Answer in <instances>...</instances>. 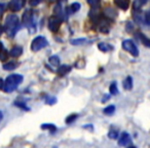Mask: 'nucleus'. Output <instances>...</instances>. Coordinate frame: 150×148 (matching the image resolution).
<instances>
[{"label": "nucleus", "instance_id": "nucleus-9", "mask_svg": "<svg viewBox=\"0 0 150 148\" xmlns=\"http://www.w3.org/2000/svg\"><path fill=\"white\" fill-rule=\"evenodd\" d=\"M131 143V136L127 133H122L118 140V144L120 146H127V144Z\"/></svg>", "mask_w": 150, "mask_h": 148}, {"label": "nucleus", "instance_id": "nucleus-13", "mask_svg": "<svg viewBox=\"0 0 150 148\" xmlns=\"http://www.w3.org/2000/svg\"><path fill=\"white\" fill-rule=\"evenodd\" d=\"M71 71V66H68V65H62V66H59L58 70H57V73H58L60 76L66 75L67 73Z\"/></svg>", "mask_w": 150, "mask_h": 148}, {"label": "nucleus", "instance_id": "nucleus-10", "mask_svg": "<svg viewBox=\"0 0 150 148\" xmlns=\"http://www.w3.org/2000/svg\"><path fill=\"white\" fill-rule=\"evenodd\" d=\"M80 9V3L78 2H74L72 3L71 5H69L67 7V11H66V15H72V13H75L76 11H78Z\"/></svg>", "mask_w": 150, "mask_h": 148}, {"label": "nucleus", "instance_id": "nucleus-19", "mask_svg": "<svg viewBox=\"0 0 150 148\" xmlns=\"http://www.w3.org/2000/svg\"><path fill=\"white\" fill-rule=\"evenodd\" d=\"M138 37L140 38V40H141V42L144 44V45L147 46V47H150V39L149 38L146 37L144 34L140 33V32H139V34H138Z\"/></svg>", "mask_w": 150, "mask_h": 148}, {"label": "nucleus", "instance_id": "nucleus-22", "mask_svg": "<svg viewBox=\"0 0 150 148\" xmlns=\"http://www.w3.org/2000/svg\"><path fill=\"white\" fill-rule=\"evenodd\" d=\"M88 39H86V38L71 40V44H73V45H80V44H86V43H88Z\"/></svg>", "mask_w": 150, "mask_h": 148}, {"label": "nucleus", "instance_id": "nucleus-26", "mask_svg": "<svg viewBox=\"0 0 150 148\" xmlns=\"http://www.w3.org/2000/svg\"><path fill=\"white\" fill-rule=\"evenodd\" d=\"M108 137L110 138V139H113V140L117 139V138H118V131L111 129L110 131H109V133H108Z\"/></svg>", "mask_w": 150, "mask_h": 148}, {"label": "nucleus", "instance_id": "nucleus-12", "mask_svg": "<svg viewBox=\"0 0 150 148\" xmlns=\"http://www.w3.org/2000/svg\"><path fill=\"white\" fill-rule=\"evenodd\" d=\"M103 13H104L105 17L108 18V19H114L117 16V13L112 7H106V8L104 9V11H103Z\"/></svg>", "mask_w": 150, "mask_h": 148}, {"label": "nucleus", "instance_id": "nucleus-20", "mask_svg": "<svg viewBox=\"0 0 150 148\" xmlns=\"http://www.w3.org/2000/svg\"><path fill=\"white\" fill-rule=\"evenodd\" d=\"M18 67V63L16 62H8L6 64L3 65V69L4 70H7V71H11V70H13Z\"/></svg>", "mask_w": 150, "mask_h": 148}, {"label": "nucleus", "instance_id": "nucleus-14", "mask_svg": "<svg viewBox=\"0 0 150 148\" xmlns=\"http://www.w3.org/2000/svg\"><path fill=\"white\" fill-rule=\"evenodd\" d=\"M98 47H99V50H100L101 52H111V50L114 48V47H113V45L107 43V42H101V43H99L98 44Z\"/></svg>", "mask_w": 150, "mask_h": 148}, {"label": "nucleus", "instance_id": "nucleus-29", "mask_svg": "<svg viewBox=\"0 0 150 148\" xmlns=\"http://www.w3.org/2000/svg\"><path fill=\"white\" fill-rule=\"evenodd\" d=\"M77 118V114H72V115H69L68 117L66 118V123H73V121L75 120V119Z\"/></svg>", "mask_w": 150, "mask_h": 148}, {"label": "nucleus", "instance_id": "nucleus-17", "mask_svg": "<svg viewBox=\"0 0 150 148\" xmlns=\"http://www.w3.org/2000/svg\"><path fill=\"white\" fill-rule=\"evenodd\" d=\"M123 89L127 91H131L132 89H133V78L131 77V76H127V78L125 79V81H123Z\"/></svg>", "mask_w": 150, "mask_h": 148}, {"label": "nucleus", "instance_id": "nucleus-7", "mask_svg": "<svg viewBox=\"0 0 150 148\" xmlns=\"http://www.w3.org/2000/svg\"><path fill=\"white\" fill-rule=\"evenodd\" d=\"M25 5V0H11L8 4V8L13 11H19Z\"/></svg>", "mask_w": 150, "mask_h": 148}, {"label": "nucleus", "instance_id": "nucleus-5", "mask_svg": "<svg viewBox=\"0 0 150 148\" xmlns=\"http://www.w3.org/2000/svg\"><path fill=\"white\" fill-rule=\"evenodd\" d=\"M48 45V42L46 40V38H44L43 36H37L36 38H34L33 41L31 43V50L33 52H38V50H42L43 47Z\"/></svg>", "mask_w": 150, "mask_h": 148}, {"label": "nucleus", "instance_id": "nucleus-23", "mask_svg": "<svg viewBox=\"0 0 150 148\" xmlns=\"http://www.w3.org/2000/svg\"><path fill=\"white\" fill-rule=\"evenodd\" d=\"M103 112H104V114H106V115L113 114V113L115 112V106H114V105H110V106H107L106 108H104Z\"/></svg>", "mask_w": 150, "mask_h": 148}, {"label": "nucleus", "instance_id": "nucleus-28", "mask_svg": "<svg viewBox=\"0 0 150 148\" xmlns=\"http://www.w3.org/2000/svg\"><path fill=\"white\" fill-rule=\"evenodd\" d=\"M144 23L146 25H150V9L146 11L145 15H144Z\"/></svg>", "mask_w": 150, "mask_h": 148}, {"label": "nucleus", "instance_id": "nucleus-34", "mask_svg": "<svg viewBox=\"0 0 150 148\" xmlns=\"http://www.w3.org/2000/svg\"><path fill=\"white\" fill-rule=\"evenodd\" d=\"M108 98H109V95H106V96H104V99L102 100V102H103V103L106 102V101L108 100Z\"/></svg>", "mask_w": 150, "mask_h": 148}, {"label": "nucleus", "instance_id": "nucleus-24", "mask_svg": "<svg viewBox=\"0 0 150 148\" xmlns=\"http://www.w3.org/2000/svg\"><path fill=\"white\" fill-rule=\"evenodd\" d=\"M88 3L92 6V8H100L101 0H88Z\"/></svg>", "mask_w": 150, "mask_h": 148}, {"label": "nucleus", "instance_id": "nucleus-32", "mask_svg": "<svg viewBox=\"0 0 150 148\" xmlns=\"http://www.w3.org/2000/svg\"><path fill=\"white\" fill-rule=\"evenodd\" d=\"M3 11H4V4H3V3L0 2V17L2 16Z\"/></svg>", "mask_w": 150, "mask_h": 148}, {"label": "nucleus", "instance_id": "nucleus-27", "mask_svg": "<svg viewBox=\"0 0 150 148\" xmlns=\"http://www.w3.org/2000/svg\"><path fill=\"white\" fill-rule=\"evenodd\" d=\"M109 91H110V94L113 95V96L118 94V90H117V86H116V84H115V82H113V84H111L110 88H109Z\"/></svg>", "mask_w": 150, "mask_h": 148}, {"label": "nucleus", "instance_id": "nucleus-16", "mask_svg": "<svg viewBox=\"0 0 150 148\" xmlns=\"http://www.w3.org/2000/svg\"><path fill=\"white\" fill-rule=\"evenodd\" d=\"M147 3V0H134V11H141V8Z\"/></svg>", "mask_w": 150, "mask_h": 148}, {"label": "nucleus", "instance_id": "nucleus-18", "mask_svg": "<svg viewBox=\"0 0 150 148\" xmlns=\"http://www.w3.org/2000/svg\"><path fill=\"white\" fill-rule=\"evenodd\" d=\"M8 57V52L5 50L4 45L1 41H0V60L1 61H5Z\"/></svg>", "mask_w": 150, "mask_h": 148}, {"label": "nucleus", "instance_id": "nucleus-30", "mask_svg": "<svg viewBox=\"0 0 150 148\" xmlns=\"http://www.w3.org/2000/svg\"><path fill=\"white\" fill-rule=\"evenodd\" d=\"M41 1L42 0H30V4H31L32 6H36V5L39 4Z\"/></svg>", "mask_w": 150, "mask_h": 148}, {"label": "nucleus", "instance_id": "nucleus-33", "mask_svg": "<svg viewBox=\"0 0 150 148\" xmlns=\"http://www.w3.org/2000/svg\"><path fill=\"white\" fill-rule=\"evenodd\" d=\"M3 86H4V81L0 78V90H3Z\"/></svg>", "mask_w": 150, "mask_h": 148}, {"label": "nucleus", "instance_id": "nucleus-11", "mask_svg": "<svg viewBox=\"0 0 150 148\" xmlns=\"http://www.w3.org/2000/svg\"><path fill=\"white\" fill-rule=\"evenodd\" d=\"M117 7L121 8L122 11H127L129 6V0H114Z\"/></svg>", "mask_w": 150, "mask_h": 148}, {"label": "nucleus", "instance_id": "nucleus-36", "mask_svg": "<svg viewBox=\"0 0 150 148\" xmlns=\"http://www.w3.org/2000/svg\"><path fill=\"white\" fill-rule=\"evenodd\" d=\"M2 118H3V113L1 112V111H0V121L2 120Z\"/></svg>", "mask_w": 150, "mask_h": 148}, {"label": "nucleus", "instance_id": "nucleus-25", "mask_svg": "<svg viewBox=\"0 0 150 148\" xmlns=\"http://www.w3.org/2000/svg\"><path fill=\"white\" fill-rule=\"evenodd\" d=\"M41 129H43V130H50L52 133H54V132H56V130H57V127H54L52 123H45V125H41Z\"/></svg>", "mask_w": 150, "mask_h": 148}, {"label": "nucleus", "instance_id": "nucleus-21", "mask_svg": "<svg viewBox=\"0 0 150 148\" xmlns=\"http://www.w3.org/2000/svg\"><path fill=\"white\" fill-rule=\"evenodd\" d=\"M48 61H50V64L52 66H56V67L60 66V59H59L58 56H52Z\"/></svg>", "mask_w": 150, "mask_h": 148}, {"label": "nucleus", "instance_id": "nucleus-38", "mask_svg": "<svg viewBox=\"0 0 150 148\" xmlns=\"http://www.w3.org/2000/svg\"><path fill=\"white\" fill-rule=\"evenodd\" d=\"M127 148H136V147H135V146H129Z\"/></svg>", "mask_w": 150, "mask_h": 148}, {"label": "nucleus", "instance_id": "nucleus-31", "mask_svg": "<svg viewBox=\"0 0 150 148\" xmlns=\"http://www.w3.org/2000/svg\"><path fill=\"white\" fill-rule=\"evenodd\" d=\"M57 102V99L56 98H48L47 100H46V103H47V104H54V103Z\"/></svg>", "mask_w": 150, "mask_h": 148}, {"label": "nucleus", "instance_id": "nucleus-15", "mask_svg": "<svg viewBox=\"0 0 150 148\" xmlns=\"http://www.w3.org/2000/svg\"><path fill=\"white\" fill-rule=\"evenodd\" d=\"M22 52H23V48L21 46H13L11 50V52H9V55L11 57H13V58H18V57L21 56Z\"/></svg>", "mask_w": 150, "mask_h": 148}, {"label": "nucleus", "instance_id": "nucleus-35", "mask_svg": "<svg viewBox=\"0 0 150 148\" xmlns=\"http://www.w3.org/2000/svg\"><path fill=\"white\" fill-rule=\"evenodd\" d=\"M3 33V27L2 26H0V36H1V34Z\"/></svg>", "mask_w": 150, "mask_h": 148}, {"label": "nucleus", "instance_id": "nucleus-3", "mask_svg": "<svg viewBox=\"0 0 150 148\" xmlns=\"http://www.w3.org/2000/svg\"><path fill=\"white\" fill-rule=\"evenodd\" d=\"M23 24L28 28L31 33H34L36 30L35 21H34V13L32 9H27L23 15Z\"/></svg>", "mask_w": 150, "mask_h": 148}, {"label": "nucleus", "instance_id": "nucleus-8", "mask_svg": "<svg viewBox=\"0 0 150 148\" xmlns=\"http://www.w3.org/2000/svg\"><path fill=\"white\" fill-rule=\"evenodd\" d=\"M54 16H56V17H58L59 19H61L62 21H64V20L66 19V17H67L66 13L63 11V7H62V5H61V3H59V4H57L56 6H54Z\"/></svg>", "mask_w": 150, "mask_h": 148}, {"label": "nucleus", "instance_id": "nucleus-6", "mask_svg": "<svg viewBox=\"0 0 150 148\" xmlns=\"http://www.w3.org/2000/svg\"><path fill=\"white\" fill-rule=\"evenodd\" d=\"M62 20L59 19L58 17L54 16V17H50L48 20V29L52 32H58L60 30L61 24H62Z\"/></svg>", "mask_w": 150, "mask_h": 148}, {"label": "nucleus", "instance_id": "nucleus-1", "mask_svg": "<svg viewBox=\"0 0 150 148\" xmlns=\"http://www.w3.org/2000/svg\"><path fill=\"white\" fill-rule=\"evenodd\" d=\"M20 28V20L16 15H9L4 21V30L8 37H13Z\"/></svg>", "mask_w": 150, "mask_h": 148}, {"label": "nucleus", "instance_id": "nucleus-2", "mask_svg": "<svg viewBox=\"0 0 150 148\" xmlns=\"http://www.w3.org/2000/svg\"><path fill=\"white\" fill-rule=\"evenodd\" d=\"M23 76L21 74H11L5 79L4 86H3V91L6 93H11L22 84L23 81Z\"/></svg>", "mask_w": 150, "mask_h": 148}, {"label": "nucleus", "instance_id": "nucleus-37", "mask_svg": "<svg viewBox=\"0 0 150 148\" xmlns=\"http://www.w3.org/2000/svg\"><path fill=\"white\" fill-rule=\"evenodd\" d=\"M50 1H65V0H50Z\"/></svg>", "mask_w": 150, "mask_h": 148}, {"label": "nucleus", "instance_id": "nucleus-4", "mask_svg": "<svg viewBox=\"0 0 150 148\" xmlns=\"http://www.w3.org/2000/svg\"><path fill=\"white\" fill-rule=\"evenodd\" d=\"M122 48L125 50H127V52L132 55L133 57H138L139 56V50H138L137 45L135 44V42L131 39H125L122 41Z\"/></svg>", "mask_w": 150, "mask_h": 148}]
</instances>
